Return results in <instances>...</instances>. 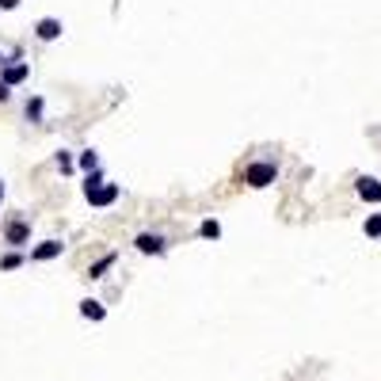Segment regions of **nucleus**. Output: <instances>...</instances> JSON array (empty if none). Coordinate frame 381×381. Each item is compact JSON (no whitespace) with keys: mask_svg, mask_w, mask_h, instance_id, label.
<instances>
[{"mask_svg":"<svg viewBox=\"0 0 381 381\" xmlns=\"http://www.w3.org/2000/svg\"><path fill=\"white\" fill-rule=\"evenodd\" d=\"M362 229H366V237L381 241V214H370V217H366V225H362Z\"/></svg>","mask_w":381,"mask_h":381,"instance_id":"14","label":"nucleus"},{"mask_svg":"<svg viewBox=\"0 0 381 381\" xmlns=\"http://www.w3.org/2000/svg\"><path fill=\"white\" fill-rule=\"evenodd\" d=\"M23 252H8V256H0V271H16V267H23Z\"/></svg>","mask_w":381,"mask_h":381,"instance_id":"12","label":"nucleus"},{"mask_svg":"<svg viewBox=\"0 0 381 381\" xmlns=\"http://www.w3.org/2000/svg\"><path fill=\"white\" fill-rule=\"evenodd\" d=\"M118 195H122V187H118V183H111V179H103L100 172H91L88 179H84V199H88V206H96V210L115 206Z\"/></svg>","mask_w":381,"mask_h":381,"instance_id":"1","label":"nucleus"},{"mask_svg":"<svg viewBox=\"0 0 381 381\" xmlns=\"http://www.w3.org/2000/svg\"><path fill=\"white\" fill-rule=\"evenodd\" d=\"M0 65H4V54H0Z\"/></svg>","mask_w":381,"mask_h":381,"instance_id":"20","label":"nucleus"},{"mask_svg":"<svg viewBox=\"0 0 381 381\" xmlns=\"http://www.w3.org/2000/svg\"><path fill=\"white\" fill-rule=\"evenodd\" d=\"M355 190H358V199L370 202V206H378V202H381V179H373V175H358Z\"/></svg>","mask_w":381,"mask_h":381,"instance_id":"5","label":"nucleus"},{"mask_svg":"<svg viewBox=\"0 0 381 381\" xmlns=\"http://www.w3.org/2000/svg\"><path fill=\"white\" fill-rule=\"evenodd\" d=\"M61 19H39V27H34V34H39L42 42H54V39H61Z\"/></svg>","mask_w":381,"mask_h":381,"instance_id":"8","label":"nucleus"},{"mask_svg":"<svg viewBox=\"0 0 381 381\" xmlns=\"http://www.w3.org/2000/svg\"><path fill=\"white\" fill-rule=\"evenodd\" d=\"M58 172H73V157H69L65 149L58 153Z\"/></svg>","mask_w":381,"mask_h":381,"instance_id":"16","label":"nucleus"},{"mask_svg":"<svg viewBox=\"0 0 381 381\" xmlns=\"http://www.w3.org/2000/svg\"><path fill=\"white\" fill-rule=\"evenodd\" d=\"M80 316H84V320H107V309H103V301L84 298L80 301Z\"/></svg>","mask_w":381,"mask_h":381,"instance_id":"9","label":"nucleus"},{"mask_svg":"<svg viewBox=\"0 0 381 381\" xmlns=\"http://www.w3.org/2000/svg\"><path fill=\"white\" fill-rule=\"evenodd\" d=\"M199 237H206V241H217V237H221V225H217L214 217H206V221L199 225Z\"/></svg>","mask_w":381,"mask_h":381,"instance_id":"13","label":"nucleus"},{"mask_svg":"<svg viewBox=\"0 0 381 381\" xmlns=\"http://www.w3.org/2000/svg\"><path fill=\"white\" fill-rule=\"evenodd\" d=\"M274 179H279V164H274V160H256V164L244 168V183H248L252 190L271 187Z\"/></svg>","mask_w":381,"mask_h":381,"instance_id":"2","label":"nucleus"},{"mask_svg":"<svg viewBox=\"0 0 381 381\" xmlns=\"http://www.w3.org/2000/svg\"><path fill=\"white\" fill-rule=\"evenodd\" d=\"M0 8H4V12H12V8H19V0H0Z\"/></svg>","mask_w":381,"mask_h":381,"instance_id":"18","label":"nucleus"},{"mask_svg":"<svg viewBox=\"0 0 381 381\" xmlns=\"http://www.w3.org/2000/svg\"><path fill=\"white\" fill-rule=\"evenodd\" d=\"M27 76H31V65H27V61H12V65H0V80L8 84V88L23 84Z\"/></svg>","mask_w":381,"mask_h":381,"instance_id":"6","label":"nucleus"},{"mask_svg":"<svg viewBox=\"0 0 381 381\" xmlns=\"http://www.w3.org/2000/svg\"><path fill=\"white\" fill-rule=\"evenodd\" d=\"M8 100H12V88H8L4 80H0V103H8Z\"/></svg>","mask_w":381,"mask_h":381,"instance_id":"17","label":"nucleus"},{"mask_svg":"<svg viewBox=\"0 0 381 381\" xmlns=\"http://www.w3.org/2000/svg\"><path fill=\"white\" fill-rule=\"evenodd\" d=\"M115 263H118V252H107V256H100L96 263L88 267V279H103V274H107Z\"/></svg>","mask_w":381,"mask_h":381,"instance_id":"10","label":"nucleus"},{"mask_svg":"<svg viewBox=\"0 0 381 381\" xmlns=\"http://www.w3.org/2000/svg\"><path fill=\"white\" fill-rule=\"evenodd\" d=\"M42 107H46V103H42V96L27 100V118H31V122H39V118H42Z\"/></svg>","mask_w":381,"mask_h":381,"instance_id":"15","label":"nucleus"},{"mask_svg":"<svg viewBox=\"0 0 381 381\" xmlns=\"http://www.w3.org/2000/svg\"><path fill=\"white\" fill-rule=\"evenodd\" d=\"M133 248L141 252V256H164V237L160 232H138V241H133Z\"/></svg>","mask_w":381,"mask_h":381,"instance_id":"4","label":"nucleus"},{"mask_svg":"<svg viewBox=\"0 0 381 381\" xmlns=\"http://www.w3.org/2000/svg\"><path fill=\"white\" fill-rule=\"evenodd\" d=\"M27 241H31V221H27V217H12V221L4 225V244L23 248Z\"/></svg>","mask_w":381,"mask_h":381,"instance_id":"3","label":"nucleus"},{"mask_svg":"<svg viewBox=\"0 0 381 381\" xmlns=\"http://www.w3.org/2000/svg\"><path fill=\"white\" fill-rule=\"evenodd\" d=\"M0 202H4V183H0Z\"/></svg>","mask_w":381,"mask_h":381,"instance_id":"19","label":"nucleus"},{"mask_svg":"<svg viewBox=\"0 0 381 381\" xmlns=\"http://www.w3.org/2000/svg\"><path fill=\"white\" fill-rule=\"evenodd\" d=\"M80 168H84V172H100V153H96V149H84L80 153Z\"/></svg>","mask_w":381,"mask_h":381,"instance_id":"11","label":"nucleus"},{"mask_svg":"<svg viewBox=\"0 0 381 381\" xmlns=\"http://www.w3.org/2000/svg\"><path fill=\"white\" fill-rule=\"evenodd\" d=\"M61 252H65V244H61V241H42V244H34V248H31V259H34V263H46V259H58Z\"/></svg>","mask_w":381,"mask_h":381,"instance_id":"7","label":"nucleus"}]
</instances>
